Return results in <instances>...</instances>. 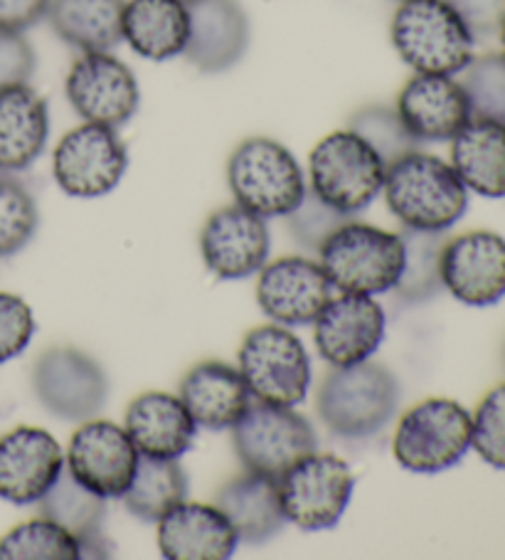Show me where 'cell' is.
I'll list each match as a JSON object with an SVG mask.
<instances>
[{
    "instance_id": "17",
    "label": "cell",
    "mask_w": 505,
    "mask_h": 560,
    "mask_svg": "<svg viewBox=\"0 0 505 560\" xmlns=\"http://www.w3.org/2000/svg\"><path fill=\"white\" fill-rule=\"evenodd\" d=\"M442 282L466 306H493L505 296V237L489 230L446 240Z\"/></svg>"
},
{
    "instance_id": "4",
    "label": "cell",
    "mask_w": 505,
    "mask_h": 560,
    "mask_svg": "<svg viewBox=\"0 0 505 560\" xmlns=\"http://www.w3.org/2000/svg\"><path fill=\"white\" fill-rule=\"evenodd\" d=\"M330 284L343 294L392 292L404 269L402 235L348 220L318 249Z\"/></svg>"
},
{
    "instance_id": "41",
    "label": "cell",
    "mask_w": 505,
    "mask_h": 560,
    "mask_svg": "<svg viewBox=\"0 0 505 560\" xmlns=\"http://www.w3.org/2000/svg\"><path fill=\"white\" fill-rule=\"evenodd\" d=\"M449 3L461 13L475 40L501 33L505 21V0H449Z\"/></svg>"
},
{
    "instance_id": "39",
    "label": "cell",
    "mask_w": 505,
    "mask_h": 560,
    "mask_svg": "<svg viewBox=\"0 0 505 560\" xmlns=\"http://www.w3.org/2000/svg\"><path fill=\"white\" fill-rule=\"evenodd\" d=\"M35 316L21 296L0 292V363L13 361L31 346Z\"/></svg>"
},
{
    "instance_id": "10",
    "label": "cell",
    "mask_w": 505,
    "mask_h": 560,
    "mask_svg": "<svg viewBox=\"0 0 505 560\" xmlns=\"http://www.w3.org/2000/svg\"><path fill=\"white\" fill-rule=\"evenodd\" d=\"M235 452L247 471L279 479L318 450L314 424L294 408L255 402L232 428Z\"/></svg>"
},
{
    "instance_id": "43",
    "label": "cell",
    "mask_w": 505,
    "mask_h": 560,
    "mask_svg": "<svg viewBox=\"0 0 505 560\" xmlns=\"http://www.w3.org/2000/svg\"><path fill=\"white\" fill-rule=\"evenodd\" d=\"M498 37H501V47H503V57H505V21H503V25H501V33H498Z\"/></svg>"
},
{
    "instance_id": "32",
    "label": "cell",
    "mask_w": 505,
    "mask_h": 560,
    "mask_svg": "<svg viewBox=\"0 0 505 560\" xmlns=\"http://www.w3.org/2000/svg\"><path fill=\"white\" fill-rule=\"evenodd\" d=\"M446 233H424V230L404 228V269L395 292L404 304L430 302L444 289L442 282V253Z\"/></svg>"
},
{
    "instance_id": "5",
    "label": "cell",
    "mask_w": 505,
    "mask_h": 560,
    "mask_svg": "<svg viewBox=\"0 0 505 560\" xmlns=\"http://www.w3.org/2000/svg\"><path fill=\"white\" fill-rule=\"evenodd\" d=\"M227 183L237 206L259 218H286L306 196V178L284 143L251 137L232 151Z\"/></svg>"
},
{
    "instance_id": "30",
    "label": "cell",
    "mask_w": 505,
    "mask_h": 560,
    "mask_svg": "<svg viewBox=\"0 0 505 560\" xmlns=\"http://www.w3.org/2000/svg\"><path fill=\"white\" fill-rule=\"evenodd\" d=\"M188 497V477L178 459L139 457L131 487L121 497L129 514L141 521H158Z\"/></svg>"
},
{
    "instance_id": "22",
    "label": "cell",
    "mask_w": 505,
    "mask_h": 560,
    "mask_svg": "<svg viewBox=\"0 0 505 560\" xmlns=\"http://www.w3.org/2000/svg\"><path fill=\"white\" fill-rule=\"evenodd\" d=\"M158 548L168 560H227L237 550V530L218 506L180 501L158 521Z\"/></svg>"
},
{
    "instance_id": "16",
    "label": "cell",
    "mask_w": 505,
    "mask_h": 560,
    "mask_svg": "<svg viewBox=\"0 0 505 560\" xmlns=\"http://www.w3.org/2000/svg\"><path fill=\"white\" fill-rule=\"evenodd\" d=\"M271 253V233L267 220L245 210L227 206L208 218L200 233L202 262L212 275L227 282L259 275Z\"/></svg>"
},
{
    "instance_id": "37",
    "label": "cell",
    "mask_w": 505,
    "mask_h": 560,
    "mask_svg": "<svg viewBox=\"0 0 505 560\" xmlns=\"http://www.w3.org/2000/svg\"><path fill=\"white\" fill-rule=\"evenodd\" d=\"M348 220H353V215L330 208L314 190H306L304 200L286 215V225L291 237L296 240V245L301 249H306V253H318L326 240L333 235L338 228L345 225Z\"/></svg>"
},
{
    "instance_id": "40",
    "label": "cell",
    "mask_w": 505,
    "mask_h": 560,
    "mask_svg": "<svg viewBox=\"0 0 505 560\" xmlns=\"http://www.w3.org/2000/svg\"><path fill=\"white\" fill-rule=\"evenodd\" d=\"M35 72V52L23 33L0 31V90L27 84Z\"/></svg>"
},
{
    "instance_id": "18",
    "label": "cell",
    "mask_w": 505,
    "mask_h": 560,
    "mask_svg": "<svg viewBox=\"0 0 505 560\" xmlns=\"http://www.w3.org/2000/svg\"><path fill=\"white\" fill-rule=\"evenodd\" d=\"M314 341L320 359L333 369L371 361L380 349L387 328L383 306L367 294H341L316 318Z\"/></svg>"
},
{
    "instance_id": "24",
    "label": "cell",
    "mask_w": 505,
    "mask_h": 560,
    "mask_svg": "<svg viewBox=\"0 0 505 560\" xmlns=\"http://www.w3.org/2000/svg\"><path fill=\"white\" fill-rule=\"evenodd\" d=\"M178 390L198 428L212 432L235 428L251 405V393L239 369L220 361L198 363L183 375Z\"/></svg>"
},
{
    "instance_id": "2",
    "label": "cell",
    "mask_w": 505,
    "mask_h": 560,
    "mask_svg": "<svg viewBox=\"0 0 505 560\" xmlns=\"http://www.w3.org/2000/svg\"><path fill=\"white\" fill-rule=\"evenodd\" d=\"M390 37L416 74H461L473 60L475 37L449 0H400Z\"/></svg>"
},
{
    "instance_id": "11",
    "label": "cell",
    "mask_w": 505,
    "mask_h": 560,
    "mask_svg": "<svg viewBox=\"0 0 505 560\" xmlns=\"http://www.w3.org/2000/svg\"><path fill=\"white\" fill-rule=\"evenodd\" d=\"M129 153L116 129L84 121L82 127L67 131L55 147L52 176L67 196L102 198L119 186Z\"/></svg>"
},
{
    "instance_id": "8",
    "label": "cell",
    "mask_w": 505,
    "mask_h": 560,
    "mask_svg": "<svg viewBox=\"0 0 505 560\" xmlns=\"http://www.w3.org/2000/svg\"><path fill=\"white\" fill-rule=\"evenodd\" d=\"M239 373L245 378L251 398L281 408H296L308 398L310 359L289 326H259L245 336L239 346Z\"/></svg>"
},
{
    "instance_id": "42",
    "label": "cell",
    "mask_w": 505,
    "mask_h": 560,
    "mask_svg": "<svg viewBox=\"0 0 505 560\" xmlns=\"http://www.w3.org/2000/svg\"><path fill=\"white\" fill-rule=\"evenodd\" d=\"M50 11V0H0V31L25 33Z\"/></svg>"
},
{
    "instance_id": "26",
    "label": "cell",
    "mask_w": 505,
    "mask_h": 560,
    "mask_svg": "<svg viewBox=\"0 0 505 560\" xmlns=\"http://www.w3.org/2000/svg\"><path fill=\"white\" fill-rule=\"evenodd\" d=\"M215 506L230 518L237 538L259 546L274 538L286 524L279 501V481L245 471L218 491Z\"/></svg>"
},
{
    "instance_id": "33",
    "label": "cell",
    "mask_w": 505,
    "mask_h": 560,
    "mask_svg": "<svg viewBox=\"0 0 505 560\" xmlns=\"http://www.w3.org/2000/svg\"><path fill=\"white\" fill-rule=\"evenodd\" d=\"M80 540L50 518H33L0 538V560H77Z\"/></svg>"
},
{
    "instance_id": "19",
    "label": "cell",
    "mask_w": 505,
    "mask_h": 560,
    "mask_svg": "<svg viewBox=\"0 0 505 560\" xmlns=\"http://www.w3.org/2000/svg\"><path fill=\"white\" fill-rule=\"evenodd\" d=\"M64 469L60 442L40 428H15L0 438V499L37 504Z\"/></svg>"
},
{
    "instance_id": "31",
    "label": "cell",
    "mask_w": 505,
    "mask_h": 560,
    "mask_svg": "<svg viewBox=\"0 0 505 560\" xmlns=\"http://www.w3.org/2000/svg\"><path fill=\"white\" fill-rule=\"evenodd\" d=\"M104 497L94 494L72 477L70 469H62L47 494L37 501L40 516L64 526L77 540L102 534L106 504Z\"/></svg>"
},
{
    "instance_id": "28",
    "label": "cell",
    "mask_w": 505,
    "mask_h": 560,
    "mask_svg": "<svg viewBox=\"0 0 505 560\" xmlns=\"http://www.w3.org/2000/svg\"><path fill=\"white\" fill-rule=\"evenodd\" d=\"M451 166L471 192L505 198V124L471 119L451 139Z\"/></svg>"
},
{
    "instance_id": "25",
    "label": "cell",
    "mask_w": 505,
    "mask_h": 560,
    "mask_svg": "<svg viewBox=\"0 0 505 560\" xmlns=\"http://www.w3.org/2000/svg\"><path fill=\"white\" fill-rule=\"evenodd\" d=\"M50 137L47 102L33 86L17 84L0 90V171L31 168Z\"/></svg>"
},
{
    "instance_id": "1",
    "label": "cell",
    "mask_w": 505,
    "mask_h": 560,
    "mask_svg": "<svg viewBox=\"0 0 505 560\" xmlns=\"http://www.w3.org/2000/svg\"><path fill=\"white\" fill-rule=\"evenodd\" d=\"M383 192L404 228L424 233H446L469 208V188L451 163L420 149L387 166Z\"/></svg>"
},
{
    "instance_id": "12",
    "label": "cell",
    "mask_w": 505,
    "mask_h": 560,
    "mask_svg": "<svg viewBox=\"0 0 505 560\" xmlns=\"http://www.w3.org/2000/svg\"><path fill=\"white\" fill-rule=\"evenodd\" d=\"M33 388L47 412L86 422L104 410L109 383L102 365L80 349H50L33 365Z\"/></svg>"
},
{
    "instance_id": "23",
    "label": "cell",
    "mask_w": 505,
    "mask_h": 560,
    "mask_svg": "<svg viewBox=\"0 0 505 560\" xmlns=\"http://www.w3.org/2000/svg\"><path fill=\"white\" fill-rule=\"evenodd\" d=\"M124 430L129 432L139 455L178 459L196 442L198 424L178 395L151 390L129 405Z\"/></svg>"
},
{
    "instance_id": "21",
    "label": "cell",
    "mask_w": 505,
    "mask_h": 560,
    "mask_svg": "<svg viewBox=\"0 0 505 560\" xmlns=\"http://www.w3.org/2000/svg\"><path fill=\"white\" fill-rule=\"evenodd\" d=\"M186 60L205 74H220L245 57L251 37L249 18L237 0H192Z\"/></svg>"
},
{
    "instance_id": "29",
    "label": "cell",
    "mask_w": 505,
    "mask_h": 560,
    "mask_svg": "<svg viewBox=\"0 0 505 560\" xmlns=\"http://www.w3.org/2000/svg\"><path fill=\"white\" fill-rule=\"evenodd\" d=\"M126 0H50L52 31L82 52H111L124 40Z\"/></svg>"
},
{
    "instance_id": "13",
    "label": "cell",
    "mask_w": 505,
    "mask_h": 560,
    "mask_svg": "<svg viewBox=\"0 0 505 560\" xmlns=\"http://www.w3.org/2000/svg\"><path fill=\"white\" fill-rule=\"evenodd\" d=\"M67 100L84 121L119 129L139 112L136 74L109 52H82L67 74Z\"/></svg>"
},
{
    "instance_id": "15",
    "label": "cell",
    "mask_w": 505,
    "mask_h": 560,
    "mask_svg": "<svg viewBox=\"0 0 505 560\" xmlns=\"http://www.w3.org/2000/svg\"><path fill=\"white\" fill-rule=\"evenodd\" d=\"M333 292L324 267L308 257H281L259 269V308L281 326L314 324Z\"/></svg>"
},
{
    "instance_id": "3",
    "label": "cell",
    "mask_w": 505,
    "mask_h": 560,
    "mask_svg": "<svg viewBox=\"0 0 505 560\" xmlns=\"http://www.w3.org/2000/svg\"><path fill=\"white\" fill-rule=\"evenodd\" d=\"M400 405V383L385 365L363 361L326 375L316 408L326 428L345 440L383 432Z\"/></svg>"
},
{
    "instance_id": "38",
    "label": "cell",
    "mask_w": 505,
    "mask_h": 560,
    "mask_svg": "<svg viewBox=\"0 0 505 560\" xmlns=\"http://www.w3.org/2000/svg\"><path fill=\"white\" fill-rule=\"evenodd\" d=\"M471 422V447L485 465L505 471V383L485 395Z\"/></svg>"
},
{
    "instance_id": "9",
    "label": "cell",
    "mask_w": 505,
    "mask_h": 560,
    "mask_svg": "<svg viewBox=\"0 0 505 560\" xmlns=\"http://www.w3.org/2000/svg\"><path fill=\"white\" fill-rule=\"evenodd\" d=\"M277 481L286 524L301 530L336 528L351 506L355 487L348 462L326 452H310Z\"/></svg>"
},
{
    "instance_id": "27",
    "label": "cell",
    "mask_w": 505,
    "mask_h": 560,
    "mask_svg": "<svg viewBox=\"0 0 505 560\" xmlns=\"http://www.w3.org/2000/svg\"><path fill=\"white\" fill-rule=\"evenodd\" d=\"M190 13L183 0H129L124 5V40L136 55L153 62L186 52Z\"/></svg>"
},
{
    "instance_id": "7",
    "label": "cell",
    "mask_w": 505,
    "mask_h": 560,
    "mask_svg": "<svg viewBox=\"0 0 505 560\" xmlns=\"http://www.w3.org/2000/svg\"><path fill=\"white\" fill-rule=\"evenodd\" d=\"M471 415L449 398H430L397 424L392 452L400 467L414 475H439L459 465L471 450Z\"/></svg>"
},
{
    "instance_id": "20",
    "label": "cell",
    "mask_w": 505,
    "mask_h": 560,
    "mask_svg": "<svg viewBox=\"0 0 505 560\" xmlns=\"http://www.w3.org/2000/svg\"><path fill=\"white\" fill-rule=\"evenodd\" d=\"M395 109L420 143L451 141L473 119L469 96L451 74H414Z\"/></svg>"
},
{
    "instance_id": "35",
    "label": "cell",
    "mask_w": 505,
    "mask_h": 560,
    "mask_svg": "<svg viewBox=\"0 0 505 560\" xmlns=\"http://www.w3.org/2000/svg\"><path fill=\"white\" fill-rule=\"evenodd\" d=\"M461 74V86L469 96L473 119L505 124V57H473Z\"/></svg>"
},
{
    "instance_id": "6",
    "label": "cell",
    "mask_w": 505,
    "mask_h": 560,
    "mask_svg": "<svg viewBox=\"0 0 505 560\" xmlns=\"http://www.w3.org/2000/svg\"><path fill=\"white\" fill-rule=\"evenodd\" d=\"M385 173L383 159L351 129L328 133L308 159L310 190L330 208L353 218L380 196Z\"/></svg>"
},
{
    "instance_id": "34",
    "label": "cell",
    "mask_w": 505,
    "mask_h": 560,
    "mask_svg": "<svg viewBox=\"0 0 505 560\" xmlns=\"http://www.w3.org/2000/svg\"><path fill=\"white\" fill-rule=\"evenodd\" d=\"M348 129L371 143L385 166H392L395 161H400L407 153H412L420 147V141L404 127L397 109L385 104H371L357 109L351 121H348Z\"/></svg>"
},
{
    "instance_id": "36",
    "label": "cell",
    "mask_w": 505,
    "mask_h": 560,
    "mask_svg": "<svg viewBox=\"0 0 505 560\" xmlns=\"http://www.w3.org/2000/svg\"><path fill=\"white\" fill-rule=\"evenodd\" d=\"M37 206L15 178H0V257H11L31 243L37 230Z\"/></svg>"
},
{
    "instance_id": "44",
    "label": "cell",
    "mask_w": 505,
    "mask_h": 560,
    "mask_svg": "<svg viewBox=\"0 0 505 560\" xmlns=\"http://www.w3.org/2000/svg\"><path fill=\"white\" fill-rule=\"evenodd\" d=\"M183 3H192V0H183Z\"/></svg>"
},
{
    "instance_id": "14",
    "label": "cell",
    "mask_w": 505,
    "mask_h": 560,
    "mask_svg": "<svg viewBox=\"0 0 505 560\" xmlns=\"http://www.w3.org/2000/svg\"><path fill=\"white\" fill-rule=\"evenodd\" d=\"M139 457L129 432L109 420L92 418L72 434L67 469L94 494L121 499L131 487Z\"/></svg>"
}]
</instances>
